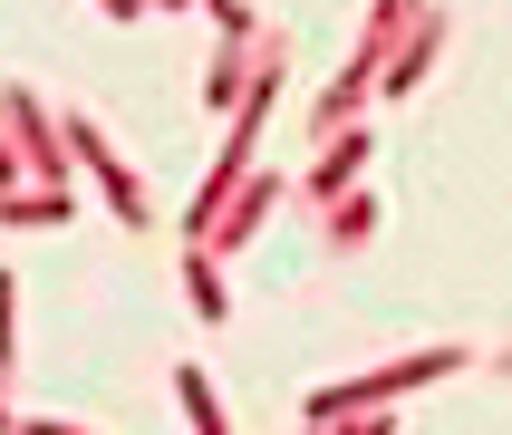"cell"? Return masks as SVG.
I'll return each mask as SVG.
<instances>
[{
  "mask_svg": "<svg viewBox=\"0 0 512 435\" xmlns=\"http://www.w3.org/2000/svg\"><path fill=\"white\" fill-rule=\"evenodd\" d=\"M455 368H464L455 348H416V358H397V368H368V377H339V387H310L300 426H339V416H358V406H387V397H406V387L455 377Z\"/></svg>",
  "mask_w": 512,
  "mask_h": 435,
  "instance_id": "1",
  "label": "cell"
},
{
  "mask_svg": "<svg viewBox=\"0 0 512 435\" xmlns=\"http://www.w3.org/2000/svg\"><path fill=\"white\" fill-rule=\"evenodd\" d=\"M58 126H68V155L87 165V184L107 194V213H116V223H126V232H145V223H155V203H145L136 165H126V155L107 145V126H97V116H58Z\"/></svg>",
  "mask_w": 512,
  "mask_h": 435,
  "instance_id": "2",
  "label": "cell"
},
{
  "mask_svg": "<svg viewBox=\"0 0 512 435\" xmlns=\"http://www.w3.org/2000/svg\"><path fill=\"white\" fill-rule=\"evenodd\" d=\"M0 116H10V155H20L29 184H68V126H49V107L29 97V87H0Z\"/></svg>",
  "mask_w": 512,
  "mask_h": 435,
  "instance_id": "3",
  "label": "cell"
},
{
  "mask_svg": "<svg viewBox=\"0 0 512 435\" xmlns=\"http://www.w3.org/2000/svg\"><path fill=\"white\" fill-rule=\"evenodd\" d=\"M358 165H368V136L348 126V136H329V145H319V165L300 174V184H290V203H310V213L348 203V194H358Z\"/></svg>",
  "mask_w": 512,
  "mask_h": 435,
  "instance_id": "4",
  "label": "cell"
},
{
  "mask_svg": "<svg viewBox=\"0 0 512 435\" xmlns=\"http://www.w3.org/2000/svg\"><path fill=\"white\" fill-rule=\"evenodd\" d=\"M368 87H377V58L358 49L339 68V78L319 87V107H310V145H329V136H348V126H358V107H368Z\"/></svg>",
  "mask_w": 512,
  "mask_h": 435,
  "instance_id": "5",
  "label": "cell"
},
{
  "mask_svg": "<svg viewBox=\"0 0 512 435\" xmlns=\"http://www.w3.org/2000/svg\"><path fill=\"white\" fill-rule=\"evenodd\" d=\"M281 194H290V184H281V174H271V165H261L252 184L232 194V213H223V223H213V232H203V242H213V252H242V242H252L261 223H271V203H281Z\"/></svg>",
  "mask_w": 512,
  "mask_h": 435,
  "instance_id": "6",
  "label": "cell"
},
{
  "mask_svg": "<svg viewBox=\"0 0 512 435\" xmlns=\"http://www.w3.org/2000/svg\"><path fill=\"white\" fill-rule=\"evenodd\" d=\"M78 223V194L68 184H29V194H0V232H58Z\"/></svg>",
  "mask_w": 512,
  "mask_h": 435,
  "instance_id": "7",
  "label": "cell"
},
{
  "mask_svg": "<svg viewBox=\"0 0 512 435\" xmlns=\"http://www.w3.org/2000/svg\"><path fill=\"white\" fill-rule=\"evenodd\" d=\"M184 300H194V319H213V329L232 319V290H223V252H213V242H184Z\"/></svg>",
  "mask_w": 512,
  "mask_h": 435,
  "instance_id": "8",
  "label": "cell"
},
{
  "mask_svg": "<svg viewBox=\"0 0 512 435\" xmlns=\"http://www.w3.org/2000/svg\"><path fill=\"white\" fill-rule=\"evenodd\" d=\"M435 49H445V10H426V20L406 29V49L387 58V68H377V78H387V97H406V87L426 78V68H435Z\"/></svg>",
  "mask_w": 512,
  "mask_h": 435,
  "instance_id": "9",
  "label": "cell"
},
{
  "mask_svg": "<svg viewBox=\"0 0 512 435\" xmlns=\"http://www.w3.org/2000/svg\"><path fill=\"white\" fill-rule=\"evenodd\" d=\"M416 20H426V0H377V10H368V39H358V49L387 68V58L406 49V29H416Z\"/></svg>",
  "mask_w": 512,
  "mask_h": 435,
  "instance_id": "10",
  "label": "cell"
},
{
  "mask_svg": "<svg viewBox=\"0 0 512 435\" xmlns=\"http://www.w3.org/2000/svg\"><path fill=\"white\" fill-rule=\"evenodd\" d=\"M368 232H377V194H348V203L319 213V242H329V252H358Z\"/></svg>",
  "mask_w": 512,
  "mask_h": 435,
  "instance_id": "11",
  "label": "cell"
},
{
  "mask_svg": "<svg viewBox=\"0 0 512 435\" xmlns=\"http://www.w3.org/2000/svg\"><path fill=\"white\" fill-rule=\"evenodd\" d=\"M174 397H184L194 435H232V416H223V397H213V377H203V368H174Z\"/></svg>",
  "mask_w": 512,
  "mask_h": 435,
  "instance_id": "12",
  "label": "cell"
},
{
  "mask_svg": "<svg viewBox=\"0 0 512 435\" xmlns=\"http://www.w3.org/2000/svg\"><path fill=\"white\" fill-rule=\"evenodd\" d=\"M329 435H397V416H387V406H358V416H339Z\"/></svg>",
  "mask_w": 512,
  "mask_h": 435,
  "instance_id": "13",
  "label": "cell"
},
{
  "mask_svg": "<svg viewBox=\"0 0 512 435\" xmlns=\"http://www.w3.org/2000/svg\"><path fill=\"white\" fill-rule=\"evenodd\" d=\"M203 10H213V20H223L232 39H261V29H252V10H242V0H203Z\"/></svg>",
  "mask_w": 512,
  "mask_h": 435,
  "instance_id": "14",
  "label": "cell"
},
{
  "mask_svg": "<svg viewBox=\"0 0 512 435\" xmlns=\"http://www.w3.org/2000/svg\"><path fill=\"white\" fill-rule=\"evenodd\" d=\"M10 435H97V426H49V416H10Z\"/></svg>",
  "mask_w": 512,
  "mask_h": 435,
  "instance_id": "15",
  "label": "cell"
},
{
  "mask_svg": "<svg viewBox=\"0 0 512 435\" xmlns=\"http://www.w3.org/2000/svg\"><path fill=\"white\" fill-rule=\"evenodd\" d=\"M97 10H107V20H145V0H97Z\"/></svg>",
  "mask_w": 512,
  "mask_h": 435,
  "instance_id": "16",
  "label": "cell"
},
{
  "mask_svg": "<svg viewBox=\"0 0 512 435\" xmlns=\"http://www.w3.org/2000/svg\"><path fill=\"white\" fill-rule=\"evenodd\" d=\"M145 10H184V0H145Z\"/></svg>",
  "mask_w": 512,
  "mask_h": 435,
  "instance_id": "17",
  "label": "cell"
},
{
  "mask_svg": "<svg viewBox=\"0 0 512 435\" xmlns=\"http://www.w3.org/2000/svg\"><path fill=\"white\" fill-rule=\"evenodd\" d=\"M493 368H503V377H512V348H503V358H493Z\"/></svg>",
  "mask_w": 512,
  "mask_h": 435,
  "instance_id": "18",
  "label": "cell"
}]
</instances>
